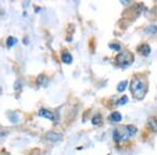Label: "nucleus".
I'll return each instance as SVG.
<instances>
[{
	"label": "nucleus",
	"mask_w": 157,
	"mask_h": 155,
	"mask_svg": "<svg viewBox=\"0 0 157 155\" xmlns=\"http://www.w3.org/2000/svg\"><path fill=\"white\" fill-rule=\"evenodd\" d=\"M45 138L51 142H60L61 139L63 138V135L56 131H48L47 133L45 134Z\"/></svg>",
	"instance_id": "nucleus-3"
},
{
	"label": "nucleus",
	"mask_w": 157,
	"mask_h": 155,
	"mask_svg": "<svg viewBox=\"0 0 157 155\" xmlns=\"http://www.w3.org/2000/svg\"><path fill=\"white\" fill-rule=\"evenodd\" d=\"M17 43H18V39H17L16 37H13V36L9 37V38H7V40H6L7 48H12L13 46L16 45Z\"/></svg>",
	"instance_id": "nucleus-8"
},
{
	"label": "nucleus",
	"mask_w": 157,
	"mask_h": 155,
	"mask_svg": "<svg viewBox=\"0 0 157 155\" xmlns=\"http://www.w3.org/2000/svg\"><path fill=\"white\" fill-rule=\"evenodd\" d=\"M102 115L100 114H97V115H94V116L92 117V120H91V123H92V125H94V126H100V124H102Z\"/></svg>",
	"instance_id": "nucleus-11"
},
{
	"label": "nucleus",
	"mask_w": 157,
	"mask_h": 155,
	"mask_svg": "<svg viewBox=\"0 0 157 155\" xmlns=\"http://www.w3.org/2000/svg\"><path fill=\"white\" fill-rule=\"evenodd\" d=\"M148 126L153 132H157V120L154 119V117H151L148 120Z\"/></svg>",
	"instance_id": "nucleus-9"
},
{
	"label": "nucleus",
	"mask_w": 157,
	"mask_h": 155,
	"mask_svg": "<svg viewBox=\"0 0 157 155\" xmlns=\"http://www.w3.org/2000/svg\"><path fill=\"white\" fill-rule=\"evenodd\" d=\"M144 33L147 34V35H154L155 33H157V25L147 26V28L144 29Z\"/></svg>",
	"instance_id": "nucleus-10"
},
{
	"label": "nucleus",
	"mask_w": 157,
	"mask_h": 155,
	"mask_svg": "<svg viewBox=\"0 0 157 155\" xmlns=\"http://www.w3.org/2000/svg\"><path fill=\"white\" fill-rule=\"evenodd\" d=\"M109 47L111 48V50H116V51H119L121 50V45H119V43H110L109 44Z\"/></svg>",
	"instance_id": "nucleus-14"
},
{
	"label": "nucleus",
	"mask_w": 157,
	"mask_h": 155,
	"mask_svg": "<svg viewBox=\"0 0 157 155\" xmlns=\"http://www.w3.org/2000/svg\"><path fill=\"white\" fill-rule=\"evenodd\" d=\"M22 87V85L20 84V82H19V81H16V82H15V85H14V88L16 90H18V89H20V88Z\"/></svg>",
	"instance_id": "nucleus-17"
},
{
	"label": "nucleus",
	"mask_w": 157,
	"mask_h": 155,
	"mask_svg": "<svg viewBox=\"0 0 157 155\" xmlns=\"http://www.w3.org/2000/svg\"><path fill=\"white\" fill-rule=\"evenodd\" d=\"M137 50L139 51V53L141 54V55H144V57L149 56L151 53V47L150 45H148V44H141V45H139L138 47H137Z\"/></svg>",
	"instance_id": "nucleus-5"
},
{
	"label": "nucleus",
	"mask_w": 157,
	"mask_h": 155,
	"mask_svg": "<svg viewBox=\"0 0 157 155\" xmlns=\"http://www.w3.org/2000/svg\"><path fill=\"white\" fill-rule=\"evenodd\" d=\"M109 119H110V120H111V122L119 123V122H121V120H122V114H121V113H119V112L114 111V112H112L111 114H110Z\"/></svg>",
	"instance_id": "nucleus-6"
},
{
	"label": "nucleus",
	"mask_w": 157,
	"mask_h": 155,
	"mask_svg": "<svg viewBox=\"0 0 157 155\" xmlns=\"http://www.w3.org/2000/svg\"><path fill=\"white\" fill-rule=\"evenodd\" d=\"M130 90L136 100H143L147 94L146 83L138 77H134L130 82Z\"/></svg>",
	"instance_id": "nucleus-1"
},
{
	"label": "nucleus",
	"mask_w": 157,
	"mask_h": 155,
	"mask_svg": "<svg viewBox=\"0 0 157 155\" xmlns=\"http://www.w3.org/2000/svg\"><path fill=\"white\" fill-rule=\"evenodd\" d=\"M133 61V57L128 51H121L116 57H115V63L116 65L121 66L122 68H126L131 65Z\"/></svg>",
	"instance_id": "nucleus-2"
},
{
	"label": "nucleus",
	"mask_w": 157,
	"mask_h": 155,
	"mask_svg": "<svg viewBox=\"0 0 157 155\" xmlns=\"http://www.w3.org/2000/svg\"><path fill=\"white\" fill-rule=\"evenodd\" d=\"M7 155H9V154H7Z\"/></svg>",
	"instance_id": "nucleus-18"
},
{
	"label": "nucleus",
	"mask_w": 157,
	"mask_h": 155,
	"mask_svg": "<svg viewBox=\"0 0 157 155\" xmlns=\"http://www.w3.org/2000/svg\"><path fill=\"white\" fill-rule=\"evenodd\" d=\"M128 103V97L127 95H124L122 98H121V99L119 100V102H117V104L119 105H125Z\"/></svg>",
	"instance_id": "nucleus-16"
},
{
	"label": "nucleus",
	"mask_w": 157,
	"mask_h": 155,
	"mask_svg": "<svg viewBox=\"0 0 157 155\" xmlns=\"http://www.w3.org/2000/svg\"><path fill=\"white\" fill-rule=\"evenodd\" d=\"M127 86H128V82L127 81H122V82L119 83V85H117V91L119 92H122V91H125V89L127 88Z\"/></svg>",
	"instance_id": "nucleus-13"
},
{
	"label": "nucleus",
	"mask_w": 157,
	"mask_h": 155,
	"mask_svg": "<svg viewBox=\"0 0 157 155\" xmlns=\"http://www.w3.org/2000/svg\"><path fill=\"white\" fill-rule=\"evenodd\" d=\"M62 62L65 64H70L72 62V56L67 51H64L62 54Z\"/></svg>",
	"instance_id": "nucleus-7"
},
{
	"label": "nucleus",
	"mask_w": 157,
	"mask_h": 155,
	"mask_svg": "<svg viewBox=\"0 0 157 155\" xmlns=\"http://www.w3.org/2000/svg\"><path fill=\"white\" fill-rule=\"evenodd\" d=\"M38 115L41 117H45V119L49 120H55V115H53V112H50L49 110L47 109H40L38 112Z\"/></svg>",
	"instance_id": "nucleus-4"
},
{
	"label": "nucleus",
	"mask_w": 157,
	"mask_h": 155,
	"mask_svg": "<svg viewBox=\"0 0 157 155\" xmlns=\"http://www.w3.org/2000/svg\"><path fill=\"white\" fill-rule=\"evenodd\" d=\"M125 128H126L127 132H128L129 136H132V135H134L137 132V129L135 127L133 126V125H129V126H125Z\"/></svg>",
	"instance_id": "nucleus-12"
},
{
	"label": "nucleus",
	"mask_w": 157,
	"mask_h": 155,
	"mask_svg": "<svg viewBox=\"0 0 157 155\" xmlns=\"http://www.w3.org/2000/svg\"><path fill=\"white\" fill-rule=\"evenodd\" d=\"M46 82H47V81H46V78L44 77V76H39V78H38V83L40 85H42V86H45L46 85Z\"/></svg>",
	"instance_id": "nucleus-15"
}]
</instances>
